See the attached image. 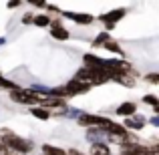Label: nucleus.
Masks as SVG:
<instances>
[{"mask_svg":"<svg viewBox=\"0 0 159 155\" xmlns=\"http://www.w3.org/2000/svg\"><path fill=\"white\" fill-rule=\"evenodd\" d=\"M89 83H83V81H70L69 85L65 87V93H66V97H73V95H79V93H85L87 89H89Z\"/></svg>","mask_w":159,"mask_h":155,"instance_id":"nucleus-2","label":"nucleus"},{"mask_svg":"<svg viewBox=\"0 0 159 155\" xmlns=\"http://www.w3.org/2000/svg\"><path fill=\"white\" fill-rule=\"evenodd\" d=\"M51 34L54 36V39H62V40H65V39H69V32H66V30H65V28H62L58 22H54V24H52Z\"/></svg>","mask_w":159,"mask_h":155,"instance_id":"nucleus-4","label":"nucleus"},{"mask_svg":"<svg viewBox=\"0 0 159 155\" xmlns=\"http://www.w3.org/2000/svg\"><path fill=\"white\" fill-rule=\"evenodd\" d=\"M147 81H149V83H159V75H157V73L147 75Z\"/></svg>","mask_w":159,"mask_h":155,"instance_id":"nucleus-16","label":"nucleus"},{"mask_svg":"<svg viewBox=\"0 0 159 155\" xmlns=\"http://www.w3.org/2000/svg\"><path fill=\"white\" fill-rule=\"evenodd\" d=\"M44 153H48V155H66L65 151H61V149H57V147H51V145H44Z\"/></svg>","mask_w":159,"mask_h":155,"instance_id":"nucleus-11","label":"nucleus"},{"mask_svg":"<svg viewBox=\"0 0 159 155\" xmlns=\"http://www.w3.org/2000/svg\"><path fill=\"white\" fill-rule=\"evenodd\" d=\"M117 113H119V115H123V117L133 115V113H135V103H123L119 109H117Z\"/></svg>","mask_w":159,"mask_h":155,"instance_id":"nucleus-5","label":"nucleus"},{"mask_svg":"<svg viewBox=\"0 0 159 155\" xmlns=\"http://www.w3.org/2000/svg\"><path fill=\"white\" fill-rule=\"evenodd\" d=\"M91 155H109V147L105 143H93V147H91Z\"/></svg>","mask_w":159,"mask_h":155,"instance_id":"nucleus-6","label":"nucleus"},{"mask_svg":"<svg viewBox=\"0 0 159 155\" xmlns=\"http://www.w3.org/2000/svg\"><path fill=\"white\" fill-rule=\"evenodd\" d=\"M34 22L39 24V26H47L51 20H48V16H39V18H34Z\"/></svg>","mask_w":159,"mask_h":155,"instance_id":"nucleus-14","label":"nucleus"},{"mask_svg":"<svg viewBox=\"0 0 159 155\" xmlns=\"http://www.w3.org/2000/svg\"><path fill=\"white\" fill-rule=\"evenodd\" d=\"M123 14H125L123 10H117V12H111V16H103V20H107V22L111 20V26H113V20H119Z\"/></svg>","mask_w":159,"mask_h":155,"instance_id":"nucleus-9","label":"nucleus"},{"mask_svg":"<svg viewBox=\"0 0 159 155\" xmlns=\"http://www.w3.org/2000/svg\"><path fill=\"white\" fill-rule=\"evenodd\" d=\"M107 40H109V34H107V32H103V34L99 36L97 40H95V47H99V44H105Z\"/></svg>","mask_w":159,"mask_h":155,"instance_id":"nucleus-15","label":"nucleus"},{"mask_svg":"<svg viewBox=\"0 0 159 155\" xmlns=\"http://www.w3.org/2000/svg\"><path fill=\"white\" fill-rule=\"evenodd\" d=\"M10 97H12V101H18V103H26V105H30V103H36L34 101V97H32V93L30 91H12L10 93Z\"/></svg>","mask_w":159,"mask_h":155,"instance_id":"nucleus-3","label":"nucleus"},{"mask_svg":"<svg viewBox=\"0 0 159 155\" xmlns=\"http://www.w3.org/2000/svg\"><path fill=\"white\" fill-rule=\"evenodd\" d=\"M105 48H107V51H113V52H121V48L117 47V43H113V40H107Z\"/></svg>","mask_w":159,"mask_h":155,"instance_id":"nucleus-12","label":"nucleus"},{"mask_svg":"<svg viewBox=\"0 0 159 155\" xmlns=\"http://www.w3.org/2000/svg\"><path fill=\"white\" fill-rule=\"evenodd\" d=\"M139 125H145V119H143V117H135V121H127V127L139 129Z\"/></svg>","mask_w":159,"mask_h":155,"instance_id":"nucleus-10","label":"nucleus"},{"mask_svg":"<svg viewBox=\"0 0 159 155\" xmlns=\"http://www.w3.org/2000/svg\"><path fill=\"white\" fill-rule=\"evenodd\" d=\"M2 135L6 137V139L2 141V145H4V147H10V149H16V151H20V153H26L28 149L32 147V143H28V141L20 139L18 135H12L10 131H2Z\"/></svg>","mask_w":159,"mask_h":155,"instance_id":"nucleus-1","label":"nucleus"},{"mask_svg":"<svg viewBox=\"0 0 159 155\" xmlns=\"http://www.w3.org/2000/svg\"><path fill=\"white\" fill-rule=\"evenodd\" d=\"M66 16H69V18H73V20H77V22H81V24L93 22V16H87V14H73V12H66Z\"/></svg>","mask_w":159,"mask_h":155,"instance_id":"nucleus-7","label":"nucleus"},{"mask_svg":"<svg viewBox=\"0 0 159 155\" xmlns=\"http://www.w3.org/2000/svg\"><path fill=\"white\" fill-rule=\"evenodd\" d=\"M0 155H6V147L2 145V141H0Z\"/></svg>","mask_w":159,"mask_h":155,"instance_id":"nucleus-17","label":"nucleus"},{"mask_svg":"<svg viewBox=\"0 0 159 155\" xmlns=\"http://www.w3.org/2000/svg\"><path fill=\"white\" fill-rule=\"evenodd\" d=\"M32 115L39 117V119H48V117H51V113L44 111V109H39V107H36V109H32Z\"/></svg>","mask_w":159,"mask_h":155,"instance_id":"nucleus-8","label":"nucleus"},{"mask_svg":"<svg viewBox=\"0 0 159 155\" xmlns=\"http://www.w3.org/2000/svg\"><path fill=\"white\" fill-rule=\"evenodd\" d=\"M0 87H4V89H12V91L16 89V87H14V83L6 81V79H2V77H0Z\"/></svg>","mask_w":159,"mask_h":155,"instance_id":"nucleus-13","label":"nucleus"}]
</instances>
